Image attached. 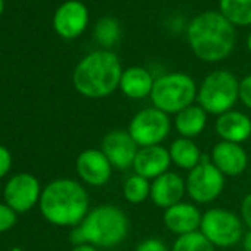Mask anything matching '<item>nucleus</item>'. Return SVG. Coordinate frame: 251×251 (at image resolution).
Instances as JSON below:
<instances>
[{"instance_id":"obj_1","label":"nucleus","mask_w":251,"mask_h":251,"mask_svg":"<svg viewBox=\"0 0 251 251\" xmlns=\"http://www.w3.org/2000/svg\"><path fill=\"white\" fill-rule=\"evenodd\" d=\"M188 43L204 62H219L227 58L235 48V27L214 11L194 17L186 28Z\"/></svg>"},{"instance_id":"obj_2","label":"nucleus","mask_w":251,"mask_h":251,"mask_svg":"<svg viewBox=\"0 0 251 251\" xmlns=\"http://www.w3.org/2000/svg\"><path fill=\"white\" fill-rule=\"evenodd\" d=\"M43 217L56 226H78L89 210V195L81 183L73 179H56L43 191L39 201Z\"/></svg>"},{"instance_id":"obj_3","label":"nucleus","mask_w":251,"mask_h":251,"mask_svg":"<svg viewBox=\"0 0 251 251\" xmlns=\"http://www.w3.org/2000/svg\"><path fill=\"white\" fill-rule=\"evenodd\" d=\"M123 71L114 52L108 49L95 50L77 64L73 73V84L84 98H106L120 87Z\"/></svg>"},{"instance_id":"obj_4","label":"nucleus","mask_w":251,"mask_h":251,"mask_svg":"<svg viewBox=\"0 0 251 251\" xmlns=\"http://www.w3.org/2000/svg\"><path fill=\"white\" fill-rule=\"evenodd\" d=\"M78 227L86 244H92L98 248H109L127 238L130 223L129 217L120 207L103 204L90 210Z\"/></svg>"},{"instance_id":"obj_5","label":"nucleus","mask_w":251,"mask_h":251,"mask_svg":"<svg viewBox=\"0 0 251 251\" xmlns=\"http://www.w3.org/2000/svg\"><path fill=\"white\" fill-rule=\"evenodd\" d=\"M198 95L195 80L186 73H167L155 78L151 92V102L166 114H179L194 105Z\"/></svg>"},{"instance_id":"obj_6","label":"nucleus","mask_w":251,"mask_h":251,"mask_svg":"<svg viewBox=\"0 0 251 251\" xmlns=\"http://www.w3.org/2000/svg\"><path fill=\"white\" fill-rule=\"evenodd\" d=\"M239 100V81L226 70H216L205 75L198 87L197 102L207 114L222 115L233 109Z\"/></svg>"},{"instance_id":"obj_7","label":"nucleus","mask_w":251,"mask_h":251,"mask_svg":"<svg viewBox=\"0 0 251 251\" xmlns=\"http://www.w3.org/2000/svg\"><path fill=\"white\" fill-rule=\"evenodd\" d=\"M200 232L214 247L227 248L241 242L244 236V222L236 213L216 207L202 213Z\"/></svg>"},{"instance_id":"obj_8","label":"nucleus","mask_w":251,"mask_h":251,"mask_svg":"<svg viewBox=\"0 0 251 251\" xmlns=\"http://www.w3.org/2000/svg\"><path fill=\"white\" fill-rule=\"evenodd\" d=\"M225 175L211 163V157L202 154L201 163L189 170L186 194L197 204H210L220 197L225 188Z\"/></svg>"},{"instance_id":"obj_9","label":"nucleus","mask_w":251,"mask_h":251,"mask_svg":"<svg viewBox=\"0 0 251 251\" xmlns=\"http://www.w3.org/2000/svg\"><path fill=\"white\" fill-rule=\"evenodd\" d=\"M170 130L172 120L169 114L160 111L155 106L144 108L136 112L130 120L127 129L139 148L161 145L170 135Z\"/></svg>"},{"instance_id":"obj_10","label":"nucleus","mask_w":251,"mask_h":251,"mask_svg":"<svg viewBox=\"0 0 251 251\" xmlns=\"http://www.w3.org/2000/svg\"><path fill=\"white\" fill-rule=\"evenodd\" d=\"M42 197L40 183L36 176L30 173H20L11 177L5 186L3 198L17 213H25L31 210Z\"/></svg>"},{"instance_id":"obj_11","label":"nucleus","mask_w":251,"mask_h":251,"mask_svg":"<svg viewBox=\"0 0 251 251\" xmlns=\"http://www.w3.org/2000/svg\"><path fill=\"white\" fill-rule=\"evenodd\" d=\"M100 151L105 154L112 169L127 170L133 167L139 145L130 136L127 130H111L108 132L100 144Z\"/></svg>"},{"instance_id":"obj_12","label":"nucleus","mask_w":251,"mask_h":251,"mask_svg":"<svg viewBox=\"0 0 251 251\" xmlns=\"http://www.w3.org/2000/svg\"><path fill=\"white\" fill-rule=\"evenodd\" d=\"M78 177L90 186H103L109 182L112 166L100 150H84L75 161Z\"/></svg>"},{"instance_id":"obj_13","label":"nucleus","mask_w":251,"mask_h":251,"mask_svg":"<svg viewBox=\"0 0 251 251\" xmlns=\"http://www.w3.org/2000/svg\"><path fill=\"white\" fill-rule=\"evenodd\" d=\"M89 12L78 0H68L62 3L53 17V28L64 39L78 37L87 27Z\"/></svg>"},{"instance_id":"obj_14","label":"nucleus","mask_w":251,"mask_h":251,"mask_svg":"<svg viewBox=\"0 0 251 251\" xmlns=\"http://www.w3.org/2000/svg\"><path fill=\"white\" fill-rule=\"evenodd\" d=\"M201 219L202 214L198 207L192 202L183 201L166 208L163 214V222L166 227L177 236L198 232L201 226Z\"/></svg>"},{"instance_id":"obj_15","label":"nucleus","mask_w":251,"mask_h":251,"mask_svg":"<svg viewBox=\"0 0 251 251\" xmlns=\"http://www.w3.org/2000/svg\"><path fill=\"white\" fill-rule=\"evenodd\" d=\"M172 164V158L169 154V150L164 148L163 145H154V147H144L139 148L135 163H133V170L136 175L154 180L160 177L161 175L167 173Z\"/></svg>"},{"instance_id":"obj_16","label":"nucleus","mask_w":251,"mask_h":251,"mask_svg":"<svg viewBox=\"0 0 251 251\" xmlns=\"http://www.w3.org/2000/svg\"><path fill=\"white\" fill-rule=\"evenodd\" d=\"M211 163L225 176H239L247 170L248 155L239 144L220 141L214 145L211 154Z\"/></svg>"},{"instance_id":"obj_17","label":"nucleus","mask_w":251,"mask_h":251,"mask_svg":"<svg viewBox=\"0 0 251 251\" xmlns=\"http://www.w3.org/2000/svg\"><path fill=\"white\" fill-rule=\"evenodd\" d=\"M186 192V182L175 172H167L151 182V200L160 208H169L182 201Z\"/></svg>"},{"instance_id":"obj_18","label":"nucleus","mask_w":251,"mask_h":251,"mask_svg":"<svg viewBox=\"0 0 251 251\" xmlns=\"http://www.w3.org/2000/svg\"><path fill=\"white\" fill-rule=\"evenodd\" d=\"M216 132L222 141L242 144L251 136V118L236 109H230L216 120Z\"/></svg>"},{"instance_id":"obj_19","label":"nucleus","mask_w":251,"mask_h":251,"mask_svg":"<svg viewBox=\"0 0 251 251\" xmlns=\"http://www.w3.org/2000/svg\"><path fill=\"white\" fill-rule=\"evenodd\" d=\"M155 78L144 67H130L123 71L120 90L130 99H145L151 96Z\"/></svg>"},{"instance_id":"obj_20","label":"nucleus","mask_w":251,"mask_h":251,"mask_svg":"<svg viewBox=\"0 0 251 251\" xmlns=\"http://www.w3.org/2000/svg\"><path fill=\"white\" fill-rule=\"evenodd\" d=\"M208 114L202 106L198 103H194L185 109H182L175 117V127L180 138L194 139L195 136L201 135L207 126Z\"/></svg>"},{"instance_id":"obj_21","label":"nucleus","mask_w":251,"mask_h":251,"mask_svg":"<svg viewBox=\"0 0 251 251\" xmlns=\"http://www.w3.org/2000/svg\"><path fill=\"white\" fill-rule=\"evenodd\" d=\"M172 163L183 170H192L201 163L202 154L197 144L188 138H177L169 147Z\"/></svg>"},{"instance_id":"obj_22","label":"nucleus","mask_w":251,"mask_h":251,"mask_svg":"<svg viewBox=\"0 0 251 251\" xmlns=\"http://www.w3.org/2000/svg\"><path fill=\"white\" fill-rule=\"evenodd\" d=\"M219 8L233 27L251 25V0H219Z\"/></svg>"},{"instance_id":"obj_23","label":"nucleus","mask_w":251,"mask_h":251,"mask_svg":"<svg viewBox=\"0 0 251 251\" xmlns=\"http://www.w3.org/2000/svg\"><path fill=\"white\" fill-rule=\"evenodd\" d=\"M123 197L130 204H142L151 197V182L136 173L129 176L123 185Z\"/></svg>"},{"instance_id":"obj_24","label":"nucleus","mask_w":251,"mask_h":251,"mask_svg":"<svg viewBox=\"0 0 251 251\" xmlns=\"http://www.w3.org/2000/svg\"><path fill=\"white\" fill-rule=\"evenodd\" d=\"M121 36L120 24L115 18L103 17L98 21L95 27V39L102 48H112Z\"/></svg>"},{"instance_id":"obj_25","label":"nucleus","mask_w":251,"mask_h":251,"mask_svg":"<svg viewBox=\"0 0 251 251\" xmlns=\"http://www.w3.org/2000/svg\"><path fill=\"white\" fill-rule=\"evenodd\" d=\"M170 251H216V247L198 230L177 236Z\"/></svg>"},{"instance_id":"obj_26","label":"nucleus","mask_w":251,"mask_h":251,"mask_svg":"<svg viewBox=\"0 0 251 251\" xmlns=\"http://www.w3.org/2000/svg\"><path fill=\"white\" fill-rule=\"evenodd\" d=\"M17 216L18 213L12 210L8 204L0 202V232L9 230L17 223Z\"/></svg>"},{"instance_id":"obj_27","label":"nucleus","mask_w":251,"mask_h":251,"mask_svg":"<svg viewBox=\"0 0 251 251\" xmlns=\"http://www.w3.org/2000/svg\"><path fill=\"white\" fill-rule=\"evenodd\" d=\"M136 251H170L167 244L161 241L160 238H145L136 245Z\"/></svg>"},{"instance_id":"obj_28","label":"nucleus","mask_w":251,"mask_h":251,"mask_svg":"<svg viewBox=\"0 0 251 251\" xmlns=\"http://www.w3.org/2000/svg\"><path fill=\"white\" fill-rule=\"evenodd\" d=\"M239 100L244 106L251 109V74L239 81Z\"/></svg>"},{"instance_id":"obj_29","label":"nucleus","mask_w":251,"mask_h":251,"mask_svg":"<svg viewBox=\"0 0 251 251\" xmlns=\"http://www.w3.org/2000/svg\"><path fill=\"white\" fill-rule=\"evenodd\" d=\"M11 166H12V155L9 150L0 145V179H3L9 173Z\"/></svg>"},{"instance_id":"obj_30","label":"nucleus","mask_w":251,"mask_h":251,"mask_svg":"<svg viewBox=\"0 0 251 251\" xmlns=\"http://www.w3.org/2000/svg\"><path fill=\"white\" fill-rule=\"evenodd\" d=\"M239 213H241V219H242L244 225L248 226V229H251V192L242 198Z\"/></svg>"},{"instance_id":"obj_31","label":"nucleus","mask_w":251,"mask_h":251,"mask_svg":"<svg viewBox=\"0 0 251 251\" xmlns=\"http://www.w3.org/2000/svg\"><path fill=\"white\" fill-rule=\"evenodd\" d=\"M241 242H242V248H244V251H251V229H248V232H245V233H244V236H242Z\"/></svg>"},{"instance_id":"obj_32","label":"nucleus","mask_w":251,"mask_h":251,"mask_svg":"<svg viewBox=\"0 0 251 251\" xmlns=\"http://www.w3.org/2000/svg\"><path fill=\"white\" fill-rule=\"evenodd\" d=\"M73 251H99V250H98V247H95L92 244H83V245L74 247Z\"/></svg>"},{"instance_id":"obj_33","label":"nucleus","mask_w":251,"mask_h":251,"mask_svg":"<svg viewBox=\"0 0 251 251\" xmlns=\"http://www.w3.org/2000/svg\"><path fill=\"white\" fill-rule=\"evenodd\" d=\"M247 48H248V50L251 52V33H250L248 37H247Z\"/></svg>"},{"instance_id":"obj_34","label":"nucleus","mask_w":251,"mask_h":251,"mask_svg":"<svg viewBox=\"0 0 251 251\" xmlns=\"http://www.w3.org/2000/svg\"><path fill=\"white\" fill-rule=\"evenodd\" d=\"M3 0H0V15H2V12H3Z\"/></svg>"},{"instance_id":"obj_35","label":"nucleus","mask_w":251,"mask_h":251,"mask_svg":"<svg viewBox=\"0 0 251 251\" xmlns=\"http://www.w3.org/2000/svg\"><path fill=\"white\" fill-rule=\"evenodd\" d=\"M12 251H21L20 248H12Z\"/></svg>"}]
</instances>
